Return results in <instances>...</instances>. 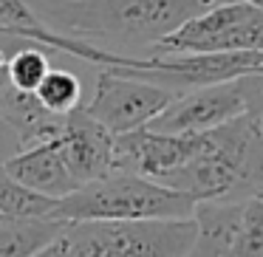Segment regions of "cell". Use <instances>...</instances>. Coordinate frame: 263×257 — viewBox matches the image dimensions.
<instances>
[{
	"label": "cell",
	"instance_id": "obj_17",
	"mask_svg": "<svg viewBox=\"0 0 263 257\" xmlns=\"http://www.w3.org/2000/svg\"><path fill=\"white\" fill-rule=\"evenodd\" d=\"M235 85H238V93L243 99V116L252 122V127L263 139V74L260 71L243 74L235 80Z\"/></svg>",
	"mask_w": 263,
	"mask_h": 257
},
{
	"label": "cell",
	"instance_id": "obj_6",
	"mask_svg": "<svg viewBox=\"0 0 263 257\" xmlns=\"http://www.w3.org/2000/svg\"><path fill=\"white\" fill-rule=\"evenodd\" d=\"M243 116V99L238 85L218 82V85L195 88L190 93H178L156 119H150L147 130L153 133H173V136H198V133L215 130L227 122Z\"/></svg>",
	"mask_w": 263,
	"mask_h": 257
},
{
	"label": "cell",
	"instance_id": "obj_11",
	"mask_svg": "<svg viewBox=\"0 0 263 257\" xmlns=\"http://www.w3.org/2000/svg\"><path fill=\"white\" fill-rule=\"evenodd\" d=\"M246 201H198L193 209L195 238L187 257H223L240 229Z\"/></svg>",
	"mask_w": 263,
	"mask_h": 257
},
{
	"label": "cell",
	"instance_id": "obj_18",
	"mask_svg": "<svg viewBox=\"0 0 263 257\" xmlns=\"http://www.w3.org/2000/svg\"><path fill=\"white\" fill-rule=\"evenodd\" d=\"M260 74H263V68H260Z\"/></svg>",
	"mask_w": 263,
	"mask_h": 257
},
{
	"label": "cell",
	"instance_id": "obj_5",
	"mask_svg": "<svg viewBox=\"0 0 263 257\" xmlns=\"http://www.w3.org/2000/svg\"><path fill=\"white\" fill-rule=\"evenodd\" d=\"M176 96L178 93L167 91V88L133 80L116 68H102L97 74L91 102L82 110L93 122H99L108 133L122 136V133L139 130L150 119H156Z\"/></svg>",
	"mask_w": 263,
	"mask_h": 257
},
{
	"label": "cell",
	"instance_id": "obj_4",
	"mask_svg": "<svg viewBox=\"0 0 263 257\" xmlns=\"http://www.w3.org/2000/svg\"><path fill=\"white\" fill-rule=\"evenodd\" d=\"M173 54H263V9L218 3L150 48V57Z\"/></svg>",
	"mask_w": 263,
	"mask_h": 257
},
{
	"label": "cell",
	"instance_id": "obj_10",
	"mask_svg": "<svg viewBox=\"0 0 263 257\" xmlns=\"http://www.w3.org/2000/svg\"><path fill=\"white\" fill-rule=\"evenodd\" d=\"M0 122L14 133L20 150L34 147V144L51 142L63 133L65 116H57L51 110H46L37 102L34 93H23L6 88L0 93Z\"/></svg>",
	"mask_w": 263,
	"mask_h": 257
},
{
	"label": "cell",
	"instance_id": "obj_12",
	"mask_svg": "<svg viewBox=\"0 0 263 257\" xmlns=\"http://www.w3.org/2000/svg\"><path fill=\"white\" fill-rule=\"evenodd\" d=\"M57 201L34 192L14 181L0 167V221H34V218H54Z\"/></svg>",
	"mask_w": 263,
	"mask_h": 257
},
{
	"label": "cell",
	"instance_id": "obj_1",
	"mask_svg": "<svg viewBox=\"0 0 263 257\" xmlns=\"http://www.w3.org/2000/svg\"><path fill=\"white\" fill-rule=\"evenodd\" d=\"M48 31L74 40L153 48L206 12L204 0H26Z\"/></svg>",
	"mask_w": 263,
	"mask_h": 257
},
{
	"label": "cell",
	"instance_id": "obj_13",
	"mask_svg": "<svg viewBox=\"0 0 263 257\" xmlns=\"http://www.w3.org/2000/svg\"><path fill=\"white\" fill-rule=\"evenodd\" d=\"M34 96L46 110H51L57 116H65L80 108V99H82L80 76L71 74V71H63V68H51L46 74V80L37 85Z\"/></svg>",
	"mask_w": 263,
	"mask_h": 257
},
{
	"label": "cell",
	"instance_id": "obj_7",
	"mask_svg": "<svg viewBox=\"0 0 263 257\" xmlns=\"http://www.w3.org/2000/svg\"><path fill=\"white\" fill-rule=\"evenodd\" d=\"M198 150L201 133L173 136V133H153L147 127H139V130L114 136V170L159 181L167 172L187 164Z\"/></svg>",
	"mask_w": 263,
	"mask_h": 257
},
{
	"label": "cell",
	"instance_id": "obj_2",
	"mask_svg": "<svg viewBox=\"0 0 263 257\" xmlns=\"http://www.w3.org/2000/svg\"><path fill=\"white\" fill-rule=\"evenodd\" d=\"M195 223L181 221H68L34 257H187Z\"/></svg>",
	"mask_w": 263,
	"mask_h": 257
},
{
	"label": "cell",
	"instance_id": "obj_15",
	"mask_svg": "<svg viewBox=\"0 0 263 257\" xmlns=\"http://www.w3.org/2000/svg\"><path fill=\"white\" fill-rule=\"evenodd\" d=\"M48 71H51V60H48L40 48H34V46L17 48L6 63L9 88L23 91V93H34L37 85L46 80Z\"/></svg>",
	"mask_w": 263,
	"mask_h": 257
},
{
	"label": "cell",
	"instance_id": "obj_16",
	"mask_svg": "<svg viewBox=\"0 0 263 257\" xmlns=\"http://www.w3.org/2000/svg\"><path fill=\"white\" fill-rule=\"evenodd\" d=\"M223 257H263V195L246 201L240 229Z\"/></svg>",
	"mask_w": 263,
	"mask_h": 257
},
{
	"label": "cell",
	"instance_id": "obj_14",
	"mask_svg": "<svg viewBox=\"0 0 263 257\" xmlns=\"http://www.w3.org/2000/svg\"><path fill=\"white\" fill-rule=\"evenodd\" d=\"M0 31H6L12 37H20L26 43H37V46L51 48V34L43 20L31 12L26 0H0Z\"/></svg>",
	"mask_w": 263,
	"mask_h": 257
},
{
	"label": "cell",
	"instance_id": "obj_9",
	"mask_svg": "<svg viewBox=\"0 0 263 257\" xmlns=\"http://www.w3.org/2000/svg\"><path fill=\"white\" fill-rule=\"evenodd\" d=\"M3 170L23 187L54 201L65 198V195H71L77 189V181L71 178L68 167H65L57 139L14 153L9 161H3Z\"/></svg>",
	"mask_w": 263,
	"mask_h": 257
},
{
	"label": "cell",
	"instance_id": "obj_8",
	"mask_svg": "<svg viewBox=\"0 0 263 257\" xmlns=\"http://www.w3.org/2000/svg\"><path fill=\"white\" fill-rule=\"evenodd\" d=\"M57 144L77 187L114 172V133L93 122L82 108L65 113Z\"/></svg>",
	"mask_w": 263,
	"mask_h": 257
},
{
	"label": "cell",
	"instance_id": "obj_3",
	"mask_svg": "<svg viewBox=\"0 0 263 257\" xmlns=\"http://www.w3.org/2000/svg\"><path fill=\"white\" fill-rule=\"evenodd\" d=\"M195 201L184 192L133 175L108 172L57 201L60 221H181L193 218Z\"/></svg>",
	"mask_w": 263,
	"mask_h": 257
}]
</instances>
